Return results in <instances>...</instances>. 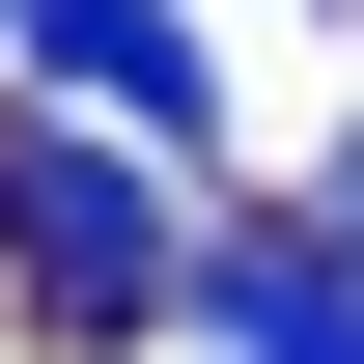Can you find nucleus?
Listing matches in <instances>:
<instances>
[{
	"label": "nucleus",
	"instance_id": "nucleus-1",
	"mask_svg": "<svg viewBox=\"0 0 364 364\" xmlns=\"http://www.w3.org/2000/svg\"><path fill=\"white\" fill-rule=\"evenodd\" d=\"M0 280H28L56 336H168V280H196V196H168V140H112V112L0 140Z\"/></svg>",
	"mask_w": 364,
	"mask_h": 364
},
{
	"label": "nucleus",
	"instance_id": "nucleus-3",
	"mask_svg": "<svg viewBox=\"0 0 364 364\" xmlns=\"http://www.w3.org/2000/svg\"><path fill=\"white\" fill-rule=\"evenodd\" d=\"M168 336H196V364H364V252H336V225H196Z\"/></svg>",
	"mask_w": 364,
	"mask_h": 364
},
{
	"label": "nucleus",
	"instance_id": "nucleus-2",
	"mask_svg": "<svg viewBox=\"0 0 364 364\" xmlns=\"http://www.w3.org/2000/svg\"><path fill=\"white\" fill-rule=\"evenodd\" d=\"M0 56H28L56 112H112V140H225V85H196V0H0Z\"/></svg>",
	"mask_w": 364,
	"mask_h": 364
}]
</instances>
